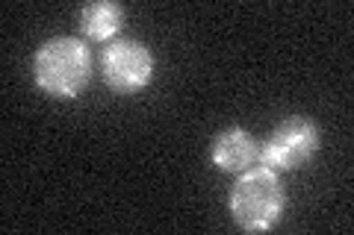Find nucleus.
<instances>
[{
	"mask_svg": "<svg viewBox=\"0 0 354 235\" xmlns=\"http://www.w3.org/2000/svg\"><path fill=\"white\" fill-rule=\"evenodd\" d=\"M104 76L113 92L136 94L153 80V56L142 41H118L104 53Z\"/></svg>",
	"mask_w": 354,
	"mask_h": 235,
	"instance_id": "obj_4",
	"label": "nucleus"
},
{
	"mask_svg": "<svg viewBox=\"0 0 354 235\" xmlns=\"http://www.w3.org/2000/svg\"><path fill=\"white\" fill-rule=\"evenodd\" d=\"M283 212V185L272 167H248L230 192V215L248 232H266Z\"/></svg>",
	"mask_w": 354,
	"mask_h": 235,
	"instance_id": "obj_2",
	"label": "nucleus"
},
{
	"mask_svg": "<svg viewBox=\"0 0 354 235\" xmlns=\"http://www.w3.org/2000/svg\"><path fill=\"white\" fill-rule=\"evenodd\" d=\"M260 159V147H257V139L251 136L248 130H227L213 141V162L216 167L227 174H242Z\"/></svg>",
	"mask_w": 354,
	"mask_h": 235,
	"instance_id": "obj_5",
	"label": "nucleus"
},
{
	"mask_svg": "<svg viewBox=\"0 0 354 235\" xmlns=\"http://www.w3.org/2000/svg\"><path fill=\"white\" fill-rule=\"evenodd\" d=\"M36 85L50 97H77L92 76V53L80 39H50L44 41L36 62Z\"/></svg>",
	"mask_w": 354,
	"mask_h": 235,
	"instance_id": "obj_1",
	"label": "nucleus"
},
{
	"mask_svg": "<svg viewBox=\"0 0 354 235\" xmlns=\"http://www.w3.org/2000/svg\"><path fill=\"white\" fill-rule=\"evenodd\" d=\"M319 150V127L304 115L286 118L269 136L260 150V162L272 171H295L304 167Z\"/></svg>",
	"mask_w": 354,
	"mask_h": 235,
	"instance_id": "obj_3",
	"label": "nucleus"
},
{
	"mask_svg": "<svg viewBox=\"0 0 354 235\" xmlns=\"http://www.w3.org/2000/svg\"><path fill=\"white\" fill-rule=\"evenodd\" d=\"M121 24H124V9L118 3H88L80 12V27L95 41L113 39L121 30Z\"/></svg>",
	"mask_w": 354,
	"mask_h": 235,
	"instance_id": "obj_6",
	"label": "nucleus"
}]
</instances>
